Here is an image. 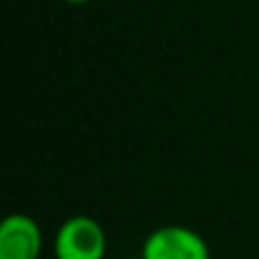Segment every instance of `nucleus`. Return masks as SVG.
<instances>
[{
	"mask_svg": "<svg viewBox=\"0 0 259 259\" xmlns=\"http://www.w3.org/2000/svg\"><path fill=\"white\" fill-rule=\"evenodd\" d=\"M54 259H104L107 256V231L87 213H76L61 221L51 239Z\"/></svg>",
	"mask_w": 259,
	"mask_h": 259,
	"instance_id": "1",
	"label": "nucleus"
},
{
	"mask_svg": "<svg viewBox=\"0 0 259 259\" xmlns=\"http://www.w3.org/2000/svg\"><path fill=\"white\" fill-rule=\"evenodd\" d=\"M140 259H211V249L196 229L165 224L145 236Z\"/></svg>",
	"mask_w": 259,
	"mask_h": 259,
	"instance_id": "2",
	"label": "nucleus"
},
{
	"mask_svg": "<svg viewBox=\"0 0 259 259\" xmlns=\"http://www.w3.org/2000/svg\"><path fill=\"white\" fill-rule=\"evenodd\" d=\"M44 229L28 213H8L0 224V259H41Z\"/></svg>",
	"mask_w": 259,
	"mask_h": 259,
	"instance_id": "3",
	"label": "nucleus"
},
{
	"mask_svg": "<svg viewBox=\"0 0 259 259\" xmlns=\"http://www.w3.org/2000/svg\"><path fill=\"white\" fill-rule=\"evenodd\" d=\"M64 3H69V6H87V3H92V0H64Z\"/></svg>",
	"mask_w": 259,
	"mask_h": 259,
	"instance_id": "4",
	"label": "nucleus"
},
{
	"mask_svg": "<svg viewBox=\"0 0 259 259\" xmlns=\"http://www.w3.org/2000/svg\"><path fill=\"white\" fill-rule=\"evenodd\" d=\"M130 259H135V256H130ZM138 259H140V256H138Z\"/></svg>",
	"mask_w": 259,
	"mask_h": 259,
	"instance_id": "5",
	"label": "nucleus"
}]
</instances>
